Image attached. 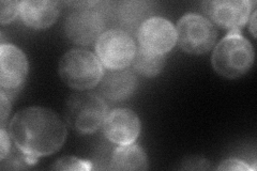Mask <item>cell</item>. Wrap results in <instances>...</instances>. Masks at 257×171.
Returning a JSON list of instances; mask_svg holds the SVG:
<instances>
[{"mask_svg":"<svg viewBox=\"0 0 257 171\" xmlns=\"http://www.w3.org/2000/svg\"><path fill=\"white\" fill-rule=\"evenodd\" d=\"M216 169L218 170H237V171L255 170L254 167H251L244 160H240L237 158H229L226 160H223Z\"/></svg>","mask_w":257,"mask_h":171,"instance_id":"obj_18","label":"cell"},{"mask_svg":"<svg viewBox=\"0 0 257 171\" xmlns=\"http://www.w3.org/2000/svg\"><path fill=\"white\" fill-rule=\"evenodd\" d=\"M256 10L253 11V13L250 15V19H248V28H250L251 35L253 38H256Z\"/></svg>","mask_w":257,"mask_h":171,"instance_id":"obj_21","label":"cell"},{"mask_svg":"<svg viewBox=\"0 0 257 171\" xmlns=\"http://www.w3.org/2000/svg\"><path fill=\"white\" fill-rule=\"evenodd\" d=\"M20 16L23 23L31 29L50 28L58 20L59 4L48 0H24L20 3Z\"/></svg>","mask_w":257,"mask_h":171,"instance_id":"obj_12","label":"cell"},{"mask_svg":"<svg viewBox=\"0 0 257 171\" xmlns=\"http://www.w3.org/2000/svg\"><path fill=\"white\" fill-rule=\"evenodd\" d=\"M92 162L83 160L74 156H63L55 161L52 166L53 170H90Z\"/></svg>","mask_w":257,"mask_h":171,"instance_id":"obj_16","label":"cell"},{"mask_svg":"<svg viewBox=\"0 0 257 171\" xmlns=\"http://www.w3.org/2000/svg\"><path fill=\"white\" fill-rule=\"evenodd\" d=\"M177 44L190 55H204L214 46L218 30L203 15L184 14L176 25Z\"/></svg>","mask_w":257,"mask_h":171,"instance_id":"obj_5","label":"cell"},{"mask_svg":"<svg viewBox=\"0 0 257 171\" xmlns=\"http://www.w3.org/2000/svg\"><path fill=\"white\" fill-rule=\"evenodd\" d=\"M87 3L86 8H77L64 21V34L72 42L79 45H90L103 34L105 22L103 14Z\"/></svg>","mask_w":257,"mask_h":171,"instance_id":"obj_8","label":"cell"},{"mask_svg":"<svg viewBox=\"0 0 257 171\" xmlns=\"http://www.w3.org/2000/svg\"><path fill=\"white\" fill-rule=\"evenodd\" d=\"M149 159L146 152L138 143L119 145L112 153L109 169L111 170H147Z\"/></svg>","mask_w":257,"mask_h":171,"instance_id":"obj_14","label":"cell"},{"mask_svg":"<svg viewBox=\"0 0 257 171\" xmlns=\"http://www.w3.org/2000/svg\"><path fill=\"white\" fill-rule=\"evenodd\" d=\"M67 125L57 113L41 106L19 110L9 124L14 145L37 161L59 151L67 139Z\"/></svg>","mask_w":257,"mask_h":171,"instance_id":"obj_1","label":"cell"},{"mask_svg":"<svg viewBox=\"0 0 257 171\" xmlns=\"http://www.w3.org/2000/svg\"><path fill=\"white\" fill-rule=\"evenodd\" d=\"M28 71V59L21 48L12 44H2L0 46V92L13 101L25 84Z\"/></svg>","mask_w":257,"mask_h":171,"instance_id":"obj_7","label":"cell"},{"mask_svg":"<svg viewBox=\"0 0 257 171\" xmlns=\"http://www.w3.org/2000/svg\"><path fill=\"white\" fill-rule=\"evenodd\" d=\"M10 134L6 132L5 127H0V159L4 160L11 152Z\"/></svg>","mask_w":257,"mask_h":171,"instance_id":"obj_20","label":"cell"},{"mask_svg":"<svg viewBox=\"0 0 257 171\" xmlns=\"http://www.w3.org/2000/svg\"><path fill=\"white\" fill-rule=\"evenodd\" d=\"M135 41L127 32L120 29L104 31L95 43L96 57L102 66L109 71L130 67L135 57Z\"/></svg>","mask_w":257,"mask_h":171,"instance_id":"obj_6","label":"cell"},{"mask_svg":"<svg viewBox=\"0 0 257 171\" xmlns=\"http://www.w3.org/2000/svg\"><path fill=\"white\" fill-rule=\"evenodd\" d=\"M102 96L111 102H122L133 95L138 81L130 70H116L104 73L100 81Z\"/></svg>","mask_w":257,"mask_h":171,"instance_id":"obj_13","label":"cell"},{"mask_svg":"<svg viewBox=\"0 0 257 171\" xmlns=\"http://www.w3.org/2000/svg\"><path fill=\"white\" fill-rule=\"evenodd\" d=\"M11 100L6 94L0 92V127H5L11 112Z\"/></svg>","mask_w":257,"mask_h":171,"instance_id":"obj_19","label":"cell"},{"mask_svg":"<svg viewBox=\"0 0 257 171\" xmlns=\"http://www.w3.org/2000/svg\"><path fill=\"white\" fill-rule=\"evenodd\" d=\"M107 105L92 93L71 95L64 106V118L70 127L82 134H92L103 125L107 116Z\"/></svg>","mask_w":257,"mask_h":171,"instance_id":"obj_4","label":"cell"},{"mask_svg":"<svg viewBox=\"0 0 257 171\" xmlns=\"http://www.w3.org/2000/svg\"><path fill=\"white\" fill-rule=\"evenodd\" d=\"M253 5L247 0H213L202 3V9L214 25L230 32H240L250 19Z\"/></svg>","mask_w":257,"mask_h":171,"instance_id":"obj_9","label":"cell"},{"mask_svg":"<svg viewBox=\"0 0 257 171\" xmlns=\"http://www.w3.org/2000/svg\"><path fill=\"white\" fill-rule=\"evenodd\" d=\"M21 2H7L3 0L0 3V23L2 25L10 24L20 15Z\"/></svg>","mask_w":257,"mask_h":171,"instance_id":"obj_17","label":"cell"},{"mask_svg":"<svg viewBox=\"0 0 257 171\" xmlns=\"http://www.w3.org/2000/svg\"><path fill=\"white\" fill-rule=\"evenodd\" d=\"M103 133L117 145L133 143L141 134L140 117L128 108H117L107 113L103 123Z\"/></svg>","mask_w":257,"mask_h":171,"instance_id":"obj_11","label":"cell"},{"mask_svg":"<svg viewBox=\"0 0 257 171\" xmlns=\"http://www.w3.org/2000/svg\"><path fill=\"white\" fill-rule=\"evenodd\" d=\"M138 39L141 50L154 55L166 56L177 44L176 27L168 20L154 16L142 23Z\"/></svg>","mask_w":257,"mask_h":171,"instance_id":"obj_10","label":"cell"},{"mask_svg":"<svg viewBox=\"0 0 257 171\" xmlns=\"http://www.w3.org/2000/svg\"><path fill=\"white\" fill-rule=\"evenodd\" d=\"M166 63V56L154 55L145 52L139 47L131 66L138 74L144 77H156L163 71Z\"/></svg>","mask_w":257,"mask_h":171,"instance_id":"obj_15","label":"cell"},{"mask_svg":"<svg viewBox=\"0 0 257 171\" xmlns=\"http://www.w3.org/2000/svg\"><path fill=\"white\" fill-rule=\"evenodd\" d=\"M255 59L254 47L240 32H229L215 45L211 64L218 74L237 79L251 70Z\"/></svg>","mask_w":257,"mask_h":171,"instance_id":"obj_2","label":"cell"},{"mask_svg":"<svg viewBox=\"0 0 257 171\" xmlns=\"http://www.w3.org/2000/svg\"><path fill=\"white\" fill-rule=\"evenodd\" d=\"M58 74L70 88L85 91L100 84L104 69L96 55L83 48H73L60 58Z\"/></svg>","mask_w":257,"mask_h":171,"instance_id":"obj_3","label":"cell"}]
</instances>
